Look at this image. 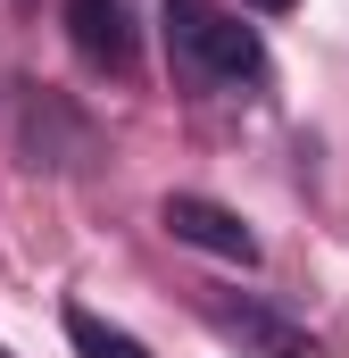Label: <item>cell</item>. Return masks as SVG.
<instances>
[{
	"label": "cell",
	"mask_w": 349,
	"mask_h": 358,
	"mask_svg": "<svg viewBox=\"0 0 349 358\" xmlns=\"http://www.w3.org/2000/svg\"><path fill=\"white\" fill-rule=\"evenodd\" d=\"M167 59L191 84H266V42L216 0H167Z\"/></svg>",
	"instance_id": "cell-1"
},
{
	"label": "cell",
	"mask_w": 349,
	"mask_h": 358,
	"mask_svg": "<svg viewBox=\"0 0 349 358\" xmlns=\"http://www.w3.org/2000/svg\"><path fill=\"white\" fill-rule=\"evenodd\" d=\"M200 317H208V334H216L225 350H242V358H316V334H308L299 317H283L274 300H250V292H208V300H200Z\"/></svg>",
	"instance_id": "cell-2"
},
{
	"label": "cell",
	"mask_w": 349,
	"mask_h": 358,
	"mask_svg": "<svg viewBox=\"0 0 349 358\" xmlns=\"http://www.w3.org/2000/svg\"><path fill=\"white\" fill-rule=\"evenodd\" d=\"M158 225H167L174 242L225 259V267H258V234H250L225 200H208V192H167V200H158Z\"/></svg>",
	"instance_id": "cell-3"
},
{
	"label": "cell",
	"mask_w": 349,
	"mask_h": 358,
	"mask_svg": "<svg viewBox=\"0 0 349 358\" xmlns=\"http://www.w3.org/2000/svg\"><path fill=\"white\" fill-rule=\"evenodd\" d=\"M67 42L84 50V67L125 76L133 67V8L125 0H67Z\"/></svg>",
	"instance_id": "cell-4"
},
{
	"label": "cell",
	"mask_w": 349,
	"mask_h": 358,
	"mask_svg": "<svg viewBox=\"0 0 349 358\" xmlns=\"http://www.w3.org/2000/svg\"><path fill=\"white\" fill-rule=\"evenodd\" d=\"M67 342H75V358H150V342H133L125 325H108L100 308H67Z\"/></svg>",
	"instance_id": "cell-5"
},
{
	"label": "cell",
	"mask_w": 349,
	"mask_h": 358,
	"mask_svg": "<svg viewBox=\"0 0 349 358\" xmlns=\"http://www.w3.org/2000/svg\"><path fill=\"white\" fill-rule=\"evenodd\" d=\"M250 8H258V17H291L299 0H250Z\"/></svg>",
	"instance_id": "cell-6"
},
{
	"label": "cell",
	"mask_w": 349,
	"mask_h": 358,
	"mask_svg": "<svg viewBox=\"0 0 349 358\" xmlns=\"http://www.w3.org/2000/svg\"><path fill=\"white\" fill-rule=\"evenodd\" d=\"M0 358H8V350H0Z\"/></svg>",
	"instance_id": "cell-7"
}]
</instances>
